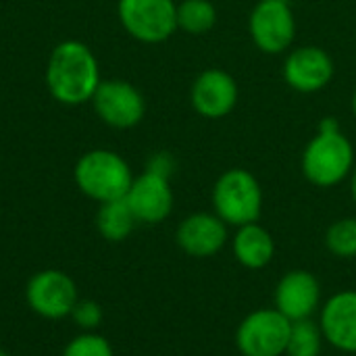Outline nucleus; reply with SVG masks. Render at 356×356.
Returning a JSON list of instances; mask_svg holds the SVG:
<instances>
[{"label": "nucleus", "instance_id": "26", "mask_svg": "<svg viewBox=\"0 0 356 356\" xmlns=\"http://www.w3.org/2000/svg\"><path fill=\"white\" fill-rule=\"evenodd\" d=\"M0 356H10V355H8L6 350H2V348H0Z\"/></svg>", "mask_w": 356, "mask_h": 356}, {"label": "nucleus", "instance_id": "16", "mask_svg": "<svg viewBox=\"0 0 356 356\" xmlns=\"http://www.w3.org/2000/svg\"><path fill=\"white\" fill-rule=\"evenodd\" d=\"M232 252L236 261L246 269H263L275 257V240L273 236L257 223H248L238 227L232 238Z\"/></svg>", "mask_w": 356, "mask_h": 356}, {"label": "nucleus", "instance_id": "21", "mask_svg": "<svg viewBox=\"0 0 356 356\" xmlns=\"http://www.w3.org/2000/svg\"><path fill=\"white\" fill-rule=\"evenodd\" d=\"M63 356H115V350L98 332H79L67 342Z\"/></svg>", "mask_w": 356, "mask_h": 356}, {"label": "nucleus", "instance_id": "9", "mask_svg": "<svg viewBox=\"0 0 356 356\" xmlns=\"http://www.w3.org/2000/svg\"><path fill=\"white\" fill-rule=\"evenodd\" d=\"M252 42L265 54H282L296 35L294 13L286 0H261L248 19Z\"/></svg>", "mask_w": 356, "mask_h": 356}, {"label": "nucleus", "instance_id": "25", "mask_svg": "<svg viewBox=\"0 0 356 356\" xmlns=\"http://www.w3.org/2000/svg\"><path fill=\"white\" fill-rule=\"evenodd\" d=\"M353 115L356 117V90H355V96H353Z\"/></svg>", "mask_w": 356, "mask_h": 356}, {"label": "nucleus", "instance_id": "11", "mask_svg": "<svg viewBox=\"0 0 356 356\" xmlns=\"http://www.w3.org/2000/svg\"><path fill=\"white\" fill-rule=\"evenodd\" d=\"M275 309L294 321L313 319V315L321 309V284L307 269L288 271L275 288Z\"/></svg>", "mask_w": 356, "mask_h": 356}, {"label": "nucleus", "instance_id": "19", "mask_svg": "<svg viewBox=\"0 0 356 356\" xmlns=\"http://www.w3.org/2000/svg\"><path fill=\"white\" fill-rule=\"evenodd\" d=\"M323 332L313 319L294 321L290 330V340L286 356H319L323 350Z\"/></svg>", "mask_w": 356, "mask_h": 356}, {"label": "nucleus", "instance_id": "17", "mask_svg": "<svg viewBox=\"0 0 356 356\" xmlns=\"http://www.w3.org/2000/svg\"><path fill=\"white\" fill-rule=\"evenodd\" d=\"M136 225H138V221H136L129 204L125 202V198L98 204L96 229L106 242H123V240H127Z\"/></svg>", "mask_w": 356, "mask_h": 356}, {"label": "nucleus", "instance_id": "8", "mask_svg": "<svg viewBox=\"0 0 356 356\" xmlns=\"http://www.w3.org/2000/svg\"><path fill=\"white\" fill-rule=\"evenodd\" d=\"M90 102L98 119L113 129H131L146 115L142 92L125 79H102Z\"/></svg>", "mask_w": 356, "mask_h": 356}, {"label": "nucleus", "instance_id": "22", "mask_svg": "<svg viewBox=\"0 0 356 356\" xmlns=\"http://www.w3.org/2000/svg\"><path fill=\"white\" fill-rule=\"evenodd\" d=\"M69 317L79 327V332H96L102 323V307L96 300L79 298Z\"/></svg>", "mask_w": 356, "mask_h": 356}, {"label": "nucleus", "instance_id": "24", "mask_svg": "<svg viewBox=\"0 0 356 356\" xmlns=\"http://www.w3.org/2000/svg\"><path fill=\"white\" fill-rule=\"evenodd\" d=\"M350 192H353V198L356 200V169L355 173H353V181H350Z\"/></svg>", "mask_w": 356, "mask_h": 356}, {"label": "nucleus", "instance_id": "18", "mask_svg": "<svg viewBox=\"0 0 356 356\" xmlns=\"http://www.w3.org/2000/svg\"><path fill=\"white\" fill-rule=\"evenodd\" d=\"M217 23V8L211 0H181L177 4V29L192 35L211 31Z\"/></svg>", "mask_w": 356, "mask_h": 356}, {"label": "nucleus", "instance_id": "1", "mask_svg": "<svg viewBox=\"0 0 356 356\" xmlns=\"http://www.w3.org/2000/svg\"><path fill=\"white\" fill-rule=\"evenodd\" d=\"M44 81L58 104L79 106L90 102L102 81L94 50L81 40L58 42L50 50Z\"/></svg>", "mask_w": 356, "mask_h": 356}, {"label": "nucleus", "instance_id": "14", "mask_svg": "<svg viewBox=\"0 0 356 356\" xmlns=\"http://www.w3.org/2000/svg\"><path fill=\"white\" fill-rule=\"evenodd\" d=\"M175 242L188 257H215L227 242V223L215 213H192L177 225Z\"/></svg>", "mask_w": 356, "mask_h": 356}, {"label": "nucleus", "instance_id": "23", "mask_svg": "<svg viewBox=\"0 0 356 356\" xmlns=\"http://www.w3.org/2000/svg\"><path fill=\"white\" fill-rule=\"evenodd\" d=\"M146 171H152L156 175H163V177H169L171 179V175L175 171V161H173V156L169 152H156V154H152L148 159Z\"/></svg>", "mask_w": 356, "mask_h": 356}, {"label": "nucleus", "instance_id": "7", "mask_svg": "<svg viewBox=\"0 0 356 356\" xmlns=\"http://www.w3.org/2000/svg\"><path fill=\"white\" fill-rule=\"evenodd\" d=\"M77 300L79 294L75 282L60 269H42L33 273L25 286L27 307L48 321L69 317Z\"/></svg>", "mask_w": 356, "mask_h": 356}, {"label": "nucleus", "instance_id": "2", "mask_svg": "<svg viewBox=\"0 0 356 356\" xmlns=\"http://www.w3.org/2000/svg\"><path fill=\"white\" fill-rule=\"evenodd\" d=\"M355 165V150L350 140L342 134L334 117L319 123L315 138L302 152V173L319 188H334L348 177Z\"/></svg>", "mask_w": 356, "mask_h": 356}, {"label": "nucleus", "instance_id": "3", "mask_svg": "<svg viewBox=\"0 0 356 356\" xmlns=\"http://www.w3.org/2000/svg\"><path fill=\"white\" fill-rule=\"evenodd\" d=\"M73 181L83 196L102 204L125 198L134 181V173L127 161L115 150L94 148L77 159L73 167Z\"/></svg>", "mask_w": 356, "mask_h": 356}, {"label": "nucleus", "instance_id": "15", "mask_svg": "<svg viewBox=\"0 0 356 356\" xmlns=\"http://www.w3.org/2000/svg\"><path fill=\"white\" fill-rule=\"evenodd\" d=\"M319 327L330 346L356 353V290L330 296L319 313Z\"/></svg>", "mask_w": 356, "mask_h": 356}, {"label": "nucleus", "instance_id": "5", "mask_svg": "<svg viewBox=\"0 0 356 356\" xmlns=\"http://www.w3.org/2000/svg\"><path fill=\"white\" fill-rule=\"evenodd\" d=\"M121 27L142 44H161L177 31L173 0H117Z\"/></svg>", "mask_w": 356, "mask_h": 356}, {"label": "nucleus", "instance_id": "4", "mask_svg": "<svg viewBox=\"0 0 356 356\" xmlns=\"http://www.w3.org/2000/svg\"><path fill=\"white\" fill-rule=\"evenodd\" d=\"M213 209L227 225L242 227L257 223L263 211V190L259 179L246 169L225 171L215 181Z\"/></svg>", "mask_w": 356, "mask_h": 356}, {"label": "nucleus", "instance_id": "6", "mask_svg": "<svg viewBox=\"0 0 356 356\" xmlns=\"http://www.w3.org/2000/svg\"><path fill=\"white\" fill-rule=\"evenodd\" d=\"M292 321L277 309H259L242 319L236 330V346L242 356H284Z\"/></svg>", "mask_w": 356, "mask_h": 356}, {"label": "nucleus", "instance_id": "20", "mask_svg": "<svg viewBox=\"0 0 356 356\" xmlns=\"http://www.w3.org/2000/svg\"><path fill=\"white\" fill-rule=\"evenodd\" d=\"M325 246L338 259L356 257V219L344 217L334 221L325 232Z\"/></svg>", "mask_w": 356, "mask_h": 356}, {"label": "nucleus", "instance_id": "13", "mask_svg": "<svg viewBox=\"0 0 356 356\" xmlns=\"http://www.w3.org/2000/svg\"><path fill=\"white\" fill-rule=\"evenodd\" d=\"M334 77V60L319 46H300L292 50L284 63L286 83L302 94L323 90Z\"/></svg>", "mask_w": 356, "mask_h": 356}, {"label": "nucleus", "instance_id": "10", "mask_svg": "<svg viewBox=\"0 0 356 356\" xmlns=\"http://www.w3.org/2000/svg\"><path fill=\"white\" fill-rule=\"evenodd\" d=\"M125 202L129 204L138 223H163L173 211V190L169 177L144 171L142 175L134 177L125 194Z\"/></svg>", "mask_w": 356, "mask_h": 356}, {"label": "nucleus", "instance_id": "12", "mask_svg": "<svg viewBox=\"0 0 356 356\" xmlns=\"http://www.w3.org/2000/svg\"><path fill=\"white\" fill-rule=\"evenodd\" d=\"M238 83L223 69L202 71L190 90V102L194 111L204 119L227 117L238 104Z\"/></svg>", "mask_w": 356, "mask_h": 356}]
</instances>
